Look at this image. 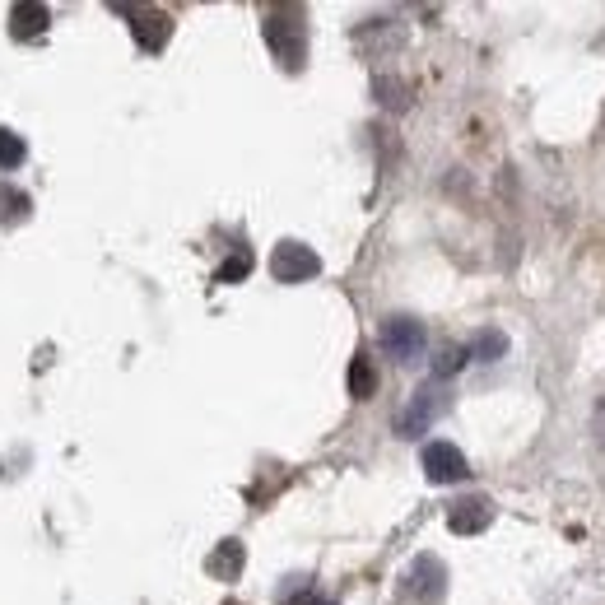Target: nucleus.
I'll return each mask as SVG.
<instances>
[{
  "mask_svg": "<svg viewBox=\"0 0 605 605\" xmlns=\"http://www.w3.org/2000/svg\"><path fill=\"white\" fill-rule=\"evenodd\" d=\"M489 522H494V503L480 498V494L457 498V503L447 508V526H452L457 536H475V531H484Z\"/></svg>",
  "mask_w": 605,
  "mask_h": 605,
  "instance_id": "obj_4",
  "label": "nucleus"
},
{
  "mask_svg": "<svg viewBox=\"0 0 605 605\" xmlns=\"http://www.w3.org/2000/svg\"><path fill=\"white\" fill-rule=\"evenodd\" d=\"M424 475L433 484H457L466 480V457L452 443H429L424 447Z\"/></svg>",
  "mask_w": 605,
  "mask_h": 605,
  "instance_id": "obj_5",
  "label": "nucleus"
},
{
  "mask_svg": "<svg viewBox=\"0 0 605 605\" xmlns=\"http://www.w3.org/2000/svg\"><path fill=\"white\" fill-rule=\"evenodd\" d=\"M266 38H270V47L280 52L284 66H298V61H303V24H298V14L289 19V33H284V19H270Z\"/></svg>",
  "mask_w": 605,
  "mask_h": 605,
  "instance_id": "obj_6",
  "label": "nucleus"
},
{
  "mask_svg": "<svg viewBox=\"0 0 605 605\" xmlns=\"http://www.w3.org/2000/svg\"><path fill=\"white\" fill-rule=\"evenodd\" d=\"M229 605H238V601H229Z\"/></svg>",
  "mask_w": 605,
  "mask_h": 605,
  "instance_id": "obj_16",
  "label": "nucleus"
},
{
  "mask_svg": "<svg viewBox=\"0 0 605 605\" xmlns=\"http://www.w3.org/2000/svg\"><path fill=\"white\" fill-rule=\"evenodd\" d=\"M443 387L438 382H429V387H419L415 396H410V405L401 410V419H396V433L401 438H419V433L429 429L433 419H438V410H443Z\"/></svg>",
  "mask_w": 605,
  "mask_h": 605,
  "instance_id": "obj_2",
  "label": "nucleus"
},
{
  "mask_svg": "<svg viewBox=\"0 0 605 605\" xmlns=\"http://www.w3.org/2000/svg\"><path fill=\"white\" fill-rule=\"evenodd\" d=\"M19 163H24V140L0 131V168H19Z\"/></svg>",
  "mask_w": 605,
  "mask_h": 605,
  "instance_id": "obj_11",
  "label": "nucleus"
},
{
  "mask_svg": "<svg viewBox=\"0 0 605 605\" xmlns=\"http://www.w3.org/2000/svg\"><path fill=\"white\" fill-rule=\"evenodd\" d=\"M377 391V368H373V359H354L350 363V396L354 401H368V396H373Z\"/></svg>",
  "mask_w": 605,
  "mask_h": 605,
  "instance_id": "obj_9",
  "label": "nucleus"
},
{
  "mask_svg": "<svg viewBox=\"0 0 605 605\" xmlns=\"http://www.w3.org/2000/svg\"><path fill=\"white\" fill-rule=\"evenodd\" d=\"M294 605H336V601H331V596H317V592H303Z\"/></svg>",
  "mask_w": 605,
  "mask_h": 605,
  "instance_id": "obj_15",
  "label": "nucleus"
},
{
  "mask_svg": "<svg viewBox=\"0 0 605 605\" xmlns=\"http://www.w3.org/2000/svg\"><path fill=\"white\" fill-rule=\"evenodd\" d=\"M317 270H322V261H317V252L303 247V242H280L275 256H270V275L280 284H303V280H312Z\"/></svg>",
  "mask_w": 605,
  "mask_h": 605,
  "instance_id": "obj_1",
  "label": "nucleus"
},
{
  "mask_svg": "<svg viewBox=\"0 0 605 605\" xmlns=\"http://www.w3.org/2000/svg\"><path fill=\"white\" fill-rule=\"evenodd\" d=\"M382 350L396 363H415L424 354V322H415V317H391V322H382Z\"/></svg>",
  "mask_w": 605,
  "mask_h": 605,
  "instance_id": "obj_3",
  "label": "nucleus"
},
{
  "mask_svg": "<svg viewBox=\"0 0 605 605\" xmlns=\"http://www.w3.org/2000/svg\"><path fill=\"white\" fill-rule=\"evenodd\" d=\"M135 38L145 42L149 52H159L163 42H168V14H140L135 19Z\"/></svg>",
  "mask_w": 605,
  "mask_h": 605,
  "instance_id": "obj_8",
  "label": "nucleus"
},
{
  "mask_svg": "<svg viewBox=\"0 0 605 605\" xmlns=\"http://www.w3.org/2000/svg\"><path fill=\"white\" fill-rule=\"evenodd\" d=\"M210 573L224 578V582L238 578V573H242V545H238V540H224V545L210 554Z\"/></svg>",
  "mask_w": 605,
  "mask_h": 605,
  "instance_id": "obj_7",
  "label": "nucleus"
},
{
  "mask_svg": "<svg viewBox=\"0 0 605 605\" xmlns=\"http://www.w3.org/2000/svg\"><path fill=\"white\" fill-rule=\"evenodd\" d=\"M461 363H466V350H457V345H447L443 354H438V359H433V382H438V377H452L461 368Z\"/></svg>",
  "mask_w": 605,
  "mask_h": 605,
  "instance_id": "obj_12",
  "label": "nucleus"
},
{
  "mask_svg": "<svg viewBox=\"0 0 605 605\" xmlns=\"http://www.w3.org/2000/svg\"><path fill=\"white\" fill-rule=\"evenodd\" d=\"M471 354L475 363H494V359H503L508 354V340H503V331H480V336L471 340Z\"/></svg>",
  "mask_w": 605,
  "mask_h": 605,
  "instance_id": "obj_10",
  "label": "nucleus"
},
{
  "mask_svg": "<svg viewBox=\"0 0 605 605\" xmlns=\"http://www.w3.org/2000/svg\"><path fill=\"white\" fill-rule=\"evenodd\" d=\"M14 19H24V24H19V33H38L42 19H47V10H38V5H24V10H14Z\"/></svg>",
  "mask_w": 605,
  "mask_h": 605,
  "instance_id": "obj_14",
  "label": "nucleus"
},
{
  "mask_svg": "<svg viewBox=\"0 0 605 605\" xmlns=\"http://www.w3.org/2000/svg\"><path fill=\"white\" fill-rule=\"evenodd\" d=\"M247 270H252V256H247V252H238V256H229V261L219 266V275H215V280H219V284H233V280H242Z\"/></svg>",
  "mask_w": 605,
  "mask_h": 605,
  "instance_id": "obj_13",
  "label": "nucleus"
}]
</instances>
